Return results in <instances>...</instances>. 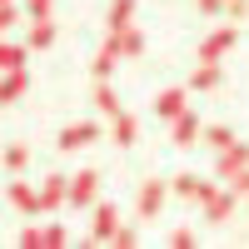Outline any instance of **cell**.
I'll use <instances>...</instances> for the list:
<instances>
[{
	"label": "cell",
	"instance_id": "cell-16",
	"mask_svg": "<svg viewBox=\"0 0 249 249\" xmlns=\"http://www.w3.org/2000/svg\"><path fill=\"white\" fill-rule=\"evenodd\" d=\"M95 100H100V110H105V115H120V100H115V90L105 85V80H100V90H95Z\"/></svg>",
	"mask_w": 249,
	"mask_h": 249
},
{
	"label": "cell",
	"instance_id": "cell-21",
	"mask_svg": "<svg viewBox=\"0 0 249 249\" xmlns=\"http://www.w3.org/2000/svg\"><path fill=\"white\" fill-rule=\"evenodd\" d=\"M210 144H214V150H224V144H230V130H224V124H214V130H210Z\"/></svg>",
	"mask_w": 249,
	"mask_h": 249
},
{
	"label": "cell",
	"instance_id": "cell-8",
	"mask_svg": "<svg viewBox=\"0 0 249 249\" xmlns=\"http://www.w3.org/2000/svg\"><path fill=\"white\" fill-rule=\"evenodd\" d=\"M155 115H160V120H175V115H184V95H179V90H164V95L155 100Z\"/></svg>",
	"mask_w": 249,
	"mask_h": 249
},
{
	"label": "cell",
	"instance_id": "cell-2",
	"mask_svg": "<svg viewBox=\"0 0 249 249\" xmlns=\"http://www.w3.org/2000/svg\"><path fill=\"white\" fill-rule=\"evenodd\" d=\"M70 195V175H50L45 184H40V210H60Z\"/></svg>",
	"mask_w": 249,
	"mask_h": 249
},
{
	"label": "cell",
	"instance_id": "cell-18",
	"mask_svg": "<svg viewBox=\"0 0 249 249\" xmlns=\"http://www.w3.org/2000/svg\"><path fill=\"white\" fill-rule=\"evenodd\" d=\"M25 160H30L25 144H10V150H5V164H10V170H25Z\"/></svg>",
	"mask_w": 249,
	"mask_h": 249
},
{
	"label": "cell",
	"instance_id": "cell-23",
	"mask_svg": "<svg viewBox=\"0 0 249 249\" xmlns=\"http://www.w3.org/2000/svg\"><path fill=\"white\" fill-rule=\"evenodd\" d=\"M25 5H30V15L40 20V15H50V0H25Z\"/></svg>",
	"mask_w": 249,
	"mask_h": 249
},
{
	"label": "cell",
	"instance_id": "cell-1",
	"mask_svg": "<svg viewBox=\"0 0 249 249\" xmlns=\"http://www.w3.org/2000/svg\"><path fill=\"white\" fill-rule=\"evenodd\" d=\"M95 195H100V175L85 170V175L70 179V195H65V199H70V204H95Z\"/></svg>",
	"mask_w": 249,
	"mask_h": 249
},
{
	"label": "cell",
	"instance_id": "cell-22",
	"mask_svg": "<svg viewBox=\"0 0 249 249\" xmlns=\"http://www.w3.org/2000/svg\"><path fill=\"white\" fill-rule=\"evenodd\" d=\"M10 25H15V10L5 5V0H0V30H10Z\"/></svg>",
	"mask_w": 249,
	"mask_h": 249
},
{
	"label": "cell",
	"instance_id": "cell-6",
	"mask_svg": "<svg viewBox=\"0 0 249 249\" xmlns=\"http://www.w3.org/2000/svg\"><path fill=\"white\" fill-rule=\"evenodd\" d=\"M160 204H164V184L160 179H144V190H140V219H155Z\"/></svg>",
	"mask_w": 249,
	"mask_h": 249
},
{
	"label": "cell",
	"instance_id": "cell-13",
	"mask_svg": "<svg viewBox=\"0 0 249 249\" xmlns=\"http://www.w3.org/2000/svg\"><path fill=\"white\" fill-rule=\"evenodd\" d=\"M130 15H135V0H115V5H110V30H124Z\"/></svg>",
	"mask_w": 249,
	"mask_h": 249
},
{
	"label": "cell",
	"instance_id": "cell-12",
	"mask_svg": "<svg viewBox=\"0 0 249 249\" xmlns=\"http://www.w3.org/2000/svg\"><path fill=\"white\" fill-rule=\"evenodd\" d=\"M50 40H55V25H50V20H45V15H40V20H35V25H30V45H35V50H45V45H50Z\"/></svg>",
	"mask_w": 249,
	"mask_h": 249
},
{
	"label": "cell",
	"instance_id": "cell-20",
	"mask_svg": "<svg viewBox=\"0 0 249 249\" xmlns=\"http://www.w3.org/2000/svg\"><path fill=\"white\" fill-rule=\"evenodd\" d=\"M40 244H50V249H55V244H65V230H60V224H50V230H40Z\"/></svg>",
	"mask_w": 249,
	"mask_h": 249
},
{
	"label": "cell",
	"instance_id": "cell-19",
	"mask_svg": "<svg viewBox=\"0 0 249 249\" xmlns=\"http://www.w3.org/2000/svg\"><path fill=\"white\" fill-rule=\"evenodd\" d=\"M210 85H219V70H214V65L195 70V90H210Z\"/></svg>",
	"mask_w": 249,
	"mask_h": 249
},
{
	"label": "cell",
	"instance_id": "cell-5",
	"mask_svg": "<svg viewBox=\"0 0 249 249\" xmlns=\"http://www.w3.org/2000/svg\"><path fill=\"white\" fill-rule=\"evenodd\" d=\"M10 204H15L20 214H40V195L30 190L25 179H15V184H10Z\"/></svg>",
	"mask_w": 249,
	"mask_h": 249
},
{
	"label": "cell",
	"instance_id": "cell-15",
	"mask_svg": "<svg viewBox=\"0 0 249 249\" xmlns=\"http://www.w3.org/2000/svg\"><path fill=\"white\" fill-rule=\"evenodd\" d=\"M110 135H115L120 144H135V120H130V115H115V124H110Z\"/></svg>",
	"mask_w": 249,
	"mask_h": 249
},
{
	"label": "cell",
	"instance_id": "cell-9",
	"mask_svg": "<svg viewBox=\"0 0 249 249\" xmlns=\"http://www.w3.org/2000/svg\"><path fill=\"white\" fill-rule=\"evenodd\" d=\"M115 230H120V224H115V210H110V204H100V210H95V239H115Z\"/></svg>",
	"mask_w": 249,
	"mask_h": 249
},
{
	"label": "cell",
	"instance_id": "cell-7",
	"mask_svg": "<svg viewBox=\"0 0 249 249\" xmlns=\"http://www.w3.org/2000/svg\"><path fill=\"white\" fill-rule=\"evenodd\" d=\"M115 40H110V45L120 50V55H140L144 50V40H140V30H130V25H124V30H110Z\"/></svg>",
	"mask_w": 249,
	"mask_h": 249
},
{
	"label": "cell",
	"instance_id": "cell-11",
	"mask_svg": "<svg viewBox=\"0 0 249 249\" xmlns=\"http://www.w3.org/2000/svg\"><path fill=\"white\" fill-rule=\"evenodd\" d=\"M20 65H25V50H20V45H5V40H0V75H5V70H20Z\"/></svg>",
	"mask_w": 249,
	"mask_h": 249
},
{
	"label": "cell",
	"instance_id": "cell-4",
	"mask_svg": "<svg viewBox=\"0 0 249 249\" xmlns=\"http://www.w3.org/2000/svg\"><path fill=\"white\" fill-rule=\"evenodd\" d=\"M25 90H30V75H25V65H20V70H5V80H0V105L20 100Z\"/></svg>",
	"mask_w": 249,
	"mask_h": 249
},
{
	"label": "cell",
	"instance_id": "cell-14",
	"mask_svg": "<svg viewBox=\"0 0 249 249\" xmlns=\"http://www.w3.org/2000/svg\"><path fill=\"white\" fill-rule=\"evenodd\" d=\"M115 60H120V50H115V45H105V50H100V55H95V80H110Z\"/></svg>",
	"mask_w": 249,
	"mask_h": 249
},
{
	"label": "cell",
	"instance_id": "cell-3",
	"mask_svg": "<svg viewBox=\"0 0 249 249\" xmlns=\"http://www.w3.org/2000/svg\"><path fill=\"white\" fill-rule=\"evenodd\" d=\"M95 135H100V130H95L90 120H80V124H65V130H60V150H85V144H90Z\"/></svg>",
	"mask_w": 249,
	"mask_h": 249
},
{
	"label": "cell",
	"instance_id": "cell-10",
	"mask_svg": "<svg viewBox=\"0 0 249 249\" xmlns=\"http://www.w3.org/2000/svg\"><path fill=\"white\" fill-rule=\"evenodd\" d=\"M195 130H199L195 115H175V144H195Z\"/></svg>",
	"mask_w": 249,
	"mask_h": 249
},
{
	"label": "cell",
	"instance_id": "cell-17",
	"mask_svg": "<svg viewBox=\"0 0 249 249\" xmlns=\"http://www.w3.org/2000/svg\"><path fill=\"white\" fill-rule=\"evenodd\" d=\"M230 40H234V30H219V35L210 40V45H204V60H214L219 50H230Z\"/></svg>",
	"mask_w": 249,
	"mask_h": 249
}]
</instances>
